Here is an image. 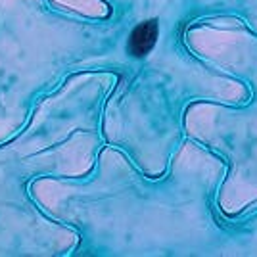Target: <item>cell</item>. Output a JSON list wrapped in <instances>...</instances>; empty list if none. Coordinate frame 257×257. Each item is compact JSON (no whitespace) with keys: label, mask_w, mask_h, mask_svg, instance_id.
Instances as JSON below:
<instances>
[{"label":"cell","mask_w":257,"mask_h":257,"mask_svg":"<svg viewBox=\"0 0 257 257\" xmlns=\"http://www.w3.org/2000/svg\"><path fill=\"white\" fill-rule=\"evenodd\" d=\"M158 33H160V27H158L156 20H148V22L137 25L135 31L128 37V52L137 58L146 56L158 41Z\"/></svg>","instance_id":"cell-1"}]
</instances>
